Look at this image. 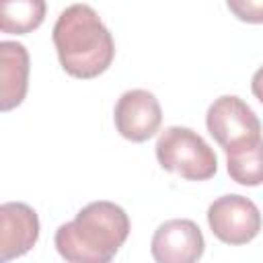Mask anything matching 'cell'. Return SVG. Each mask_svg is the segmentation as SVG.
Returning a JSON list of instances; mask_svg holds the SVG:
<instances>
[{"mask_svg":"<svg viewBox=\"0 0 263 263\" xmlns=\"http://www.w3.org/2000/svg\"><path fill=\"white\" fill-rule=\"evenodd\" d=\"M226 6L238 21L263 25V0H226Z\"/></svg>","mask_w":263,"mask_h":263,"instance_id":"12","label":"cell"},{"mask_svg":"<svg viewBox=\"0 0 263 263\" xmlns=\"http://www.w3.org/2000/svg\"><path fill=\"white\" fill-rule=\"evenodd\" d=\"M158 164L187 181H208L218 171V158L191 127L171 125L156 140Z\"/></svg>","mask_w":263,"mask_h":263,"instance_id":"3","label":"cell"},{"mask_svg":"<svg viewBox=\"0 0 263 263\" xmlns=\"http://www.w3.org/2000/svg\"><path fill=\"white\" fill-rule=\"evenodd\" d=\"M113 119L121 138L129 142H146L158 132L162 109L150 90L132 88L117 99Z\"/></svg>","mask_w":263,"mask_h":263,"instance_id":"6","label":"cell"},{"mask_svg":"<svg viewBox=\"0 0 263 263\" xmlns=\"http://www.w3.org/2000/svg\"><path fill=\"white\" fill-rule=\"evenodd\" d=\"M208 224L218 240L226 245H247L261 230V214L249 197L230 193L210 203Z\"/></svg>","mask_w":263,"mask_h":263,"instance_id":"5","label":"cell"},{"mask_svg":"<svg viewBox=\"0 0 263 263\" xmlns=\"http://www.w3.org/2000/svg\"><path fill=\"white\" fill-rule=\"evenodd\" d=\"M39 238L37 212L23 201L0 205V261L16 259L29 253Z\"/></svg>","mask_w":263,"mask_h":263,"instance_id":"8","label":"cell"},{"mask_svg":"<svg viewBox=\"0 0 263 263\" xmlns=\"http://www.w3.org/2000/svg\"><path fill=\"white\" fill-rule=\"evenodd\" d=\"M205 125L210 136L226 154L261 140L259 117L242 99L234 95H224L210 105Z\"/></svg>","mask_w":263,"mask_h":263,"instance_id":"4","label":"cell"},{"mask_svg":"<svg viewBox=\"0 0 263 263\" xmlns=\"http://www.w3.org/2000/svg\"><path fill=\"white\" fill-rule=\"evenodd\" d=\"M226 168L232 181L245 187L263 183V138L251 146L226 154Z\"/></svg>","mask_w":263,"mask_h":263,"instance_id":"11","label":"cell"},{"mask_svg":"<svg viewBox=\"0 0 263 263\" xmlns=\"http://www.w3.org/2000/svg\"><path fill=\"white\" fill-rule=\"evenodd\" d=\"M125 210L113 201H92L84 205L72 222L55 230L58 253L72 263H107L123 247L129 234Z\"/></svg>","mask_w":263,"mask_h":263,"instance_id":"2","label":"cell"},{"mask_svg":"<svg viewBox=\"0 0 263 263\" xmlns=\"http://www.w3.org/2000/svg\"><path fill=\"white\" fill-rule=\"evenodd\" d=\"M205 240L199 226L187 218L160 224L152 236L150 253L158 263H193L203 255Z\"/></svg>","mask_w":263,"mask_h":263,"instance_id":"7","label":"cell"},{"mask_svg":"<svg viewBox=\"0 0 263 263\" xmlns=\"http://www.w3.org/2000/svg\"><path fill=\"white\" fill-rule=\"evenodd\" d=\"M251 90H253L255 99L263 105V66L253 74V78H251Z\"/></svg>","mask_w":263,"mask_h":263,"instance_id":"13","label":"cell"},{"mask_svg":"<svg viewBox=\"0 0 263 263\" xmlns=\"http://www.w3.org/2000/svg\"><path fill=\"white\" fill-rule=\"evenodd\" d=\"M29 88V51L23 43H0V109L18 107Z\"/></svg>","mask_w":263,"mask_h":263,"instance_id":"9","label":"cell"},{"mask_svg":"<svg viewBox=\"0 0 263 263\" xmlns=\"http://www.w3.org/2000/svg\"><path fill=\"white\" fill-rule=\"evenodd\" d=\"M51 39L60 66L74 78H97L115 58L113 37L88 4H72L62 10L53 25Z\"/></svg>","mask_w":263,"mask_h":263,"instance_id":"1","label":"cell"},{"mask_svg":"<svg viewBox=\"0 0 263 263\" xmlns=\"http://www.w3.org/2000/svg\"><path fill=\"white\" fill-rule=\"evenodd\" d=\"M45 0H0V29L8 35H27L41 27Z\"/></svg>","mask_w":263,"mask_h":263,"instance_id":"10","label":"cell"}]
</instances>
